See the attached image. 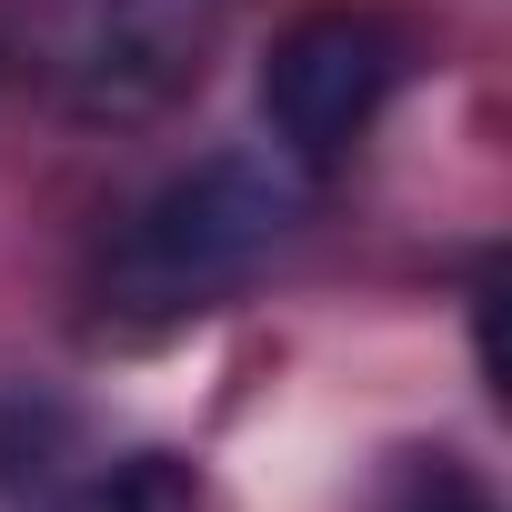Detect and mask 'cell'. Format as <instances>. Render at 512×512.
Masks as SVG:
<instances>
[{"mask_svg":"<svg viewBox=\"0 0 512 512\" xmlns=\"http://www.w3.org/2000/svg\"><path fill=\"white\" fill-rule=\"evenodd\" d=\"M231 31V0H51L41 81L91 131H141L181 111Z\"/></svg>","mask_w":512,"mask_h":512,"instance_id":"3","label":"cell"},{"mask_svg":"<svg viewBox=\"0 0 512 512\" xmlns=\"http://www.w3.org/2000/svg\"><path fill=\"white\" fill-rule=\"evenodd\" d=\"M61 512H211V492L181 452H131V462H101Z\"/></svg>","mask_w":512,"mask_h":512,"instance_id":"4","label":"cell"},{"mask_svg":"<svg viewBox=\"0 0 512 512\" xmlns=\"http://www.w3.org/2000/svg\"><path fill=\"white\" fill-rule=\"evenodd\" d=\"M292 221H302V171L292 161L211 151V161L171 171L101 241V262H91V322L121 332V342H151V332H181V322L221 312L292 241Z\"/></svg>","mask_w":512,"mask_h":512,"instance_id":"1","label":"cell"},{"mask_svg":"<svg viewBox=\"0 0 512 512\" xmlns=\"http://www.w3.org/2000/svg\"><path fill=\"white\" fill-rule=\"evenodd\" d=\"M412 81H422V31L402 11L322 0V11H292L262 51V121L292 171H342Z\"/></svg>","mask_w":512,"mask_h":512,"instance_id":"2","label":"cell"},{"mask_svg":"<svg viewBox=\"0 0 512 512\" xmlns=\"http://www.w3.org/2000/svg\"><path fill=\"white\" fill-rule=\"evenodd\" d=\"M372 512H502V502H492V482L462 452H392Z\"/></svg>","mask_w":512,"mask_h":512,"instance_id":"5","label":"cell"}]
</instances>
